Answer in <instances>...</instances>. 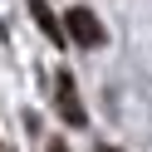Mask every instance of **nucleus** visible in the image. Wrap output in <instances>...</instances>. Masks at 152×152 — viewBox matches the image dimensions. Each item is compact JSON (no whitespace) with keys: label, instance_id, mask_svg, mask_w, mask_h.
Masks as SVG:
<instances>
[{"label":"nucleus","instance_id":"nucleus-1","mask_svg":"<svg viewBox=\"0 0 152 152\" xmlns=\"http://www.w3.org/2000/svg\"><path fill=\"white\" fill-rule=\"evenodd\" d=\"M64 30H69V39L79 44V49H98L103 44V25H98V15H93L88 5H74V10L64 15Z\"/></svg>","mask_w":152,"mask_h":152},{"label":"nucleus","instance_id":"nucleus-5","mask_svg":"<svg viewBox=\"0 0 152 152\" xmlns=\"http://www.w3.org/2000/svg\"><path fill=\"white\" fill-rule=\"evenodd\" d=\"M98 152H118V147H108V142H98Z\"/></svg>","mask_w":152,"mask_h":152},{"label":"nucleus","instance_id":"nucleus-3","mask_svg":"<svg viewBox=\"0 0 152 152\" xmlns=\"http://www.w3.org/2000/svg\"><path fill=\"white\" fill-rule=\"evenodd\" d=\"M25 5H30L34 25L44 30V39H54V44H64V39H69V30H64V25L54 20V10H49V0H25Z\"/></svg>","mask_w":152,"mask_h":152},{"label":"nucleus","instance_id":"nucleus-4","mask_svg":"<svg viewBox=\"0 0 152 152\" xmlns=\"http://www.w3.org/2000/svg\"><path fill=\"white\" fill-rule=\"evenodd\" d=\"M49 152H69V147H64V142H59V137H54V142H49Z\"/></svg>","mask_w":152,"mask_h":152},{"label":"nucleus","instance_id":"nucleus-2","mask_svg":"<svg viewBox=\"0 0 152 152\" xmlns=\"http://www.w3.org/2000/svg\"><path fill=\"white\" fill-rule=\"evenodd\" d=\"M54 103H59V118L69 123V128H83V123H88V113H83V103H79V88H74V74H69V69L54 74Z\"/></svg>","mask_w":152,"mask_h":152}]
</instances>
